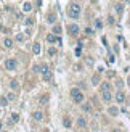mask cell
<instances>
[{"instance_id":"cell-17","label":"cell","mask_w":130,"mask_h":132,"mask_svg":"<svg viewBox=\"0 0 130 132\" xmlns=\"http://www.w3.org/2000/svg\"><path fill=\"white\" fill-rule=\"evenodd\" d=\"M10 87H11L13 90L18 89V81H16V79H11V81H10Z\"/></svg>"},{"instance_id":"cell-25","label":"cell","mask_w":130,"mask_h":132,"mask_svg":"<svg viewBox=\"0 0 130 132\" xmlns=\"http://www.w3.org/2000/svg\"><path fill=\"white\" fill-rule=\"evenodd\" d=\"M95 27H96V29H101V27H103V23L100 21V19H96V21H95Z\"/></svg>"},{"instance_id":"cell-8","label":"cell","mask_w":130,"mask_h":132,"mask_svg":"<svg viewBox=\"0 0 130 132\" xmlns=\"http://www.w3.org/2000/svg\"><path fill=\"white\" fill-rule=\"evenodd\" d=\"M116 100L119 101V103H122V101H125V94H124V92H120V90H119V92L116 94Z\"/></svg>"},{"instance_id":"cell-7","label":"cell","mask_w":130,"mask_h":132,"mask_svg":"<svg viewBox=\"0 0 130 132\" xmlns=\"http://www.w3.org/2000/svg\"><path fill=\"white\" fill-rule=\"evenodd\" d=\"M69 32H71V36H77V34H79V26H77V24H71Z\"/></svg>"},{"instance_id":"cell-31","label":"cell","mask_w":130,"mask_h":132,"mask_svg":"<svg viewBox=\"0 0 130 132\" xmlns=\"http://www.w3.org/2000/svg\"><path fill=\"white\" fill-rule=\"evenodd\" d=\"M32 71H34V73H39V71H40V66H34Z\"/></svg>"},{"instance_id":"cell-22","label":"cell","mask_w":130,"mask_h":132,"mask_svg":"<svg viewBox=\"0 0 130 132\" xmlns=\"http://www.w3.org/2000/svg\"><path fill=\"white\" fill-rule=\"evenodd\" d=\"M11 121H13V122L19 121V114H18V113H13V114H11Z\"/></svg>"},{"instance_id":"cell-12","label":"cell","mask_w":130,"mask_h":132,"mask_svg":"<svg viewBox=\"0 0 130 132\" xmlns=\"http://www.w3.org/2000/svg\"><path fill=\"white\" fill-rule=\"evenodd\" d=\"M31 8H32V5H31V2H26V3L23 5V11H24V13H27V11H31Z\"/></svg>"},{"instance_id":"cell-11","label":"cell","mask_w":130,"mask_h":132,"mask_svg":"<svg viewBox=\"0 0 130 132\" xmlns=\"http://www.w3.org/2000/svg\"><path fill=\"white\" fill-rule=\"evenodd\" d=\"M32 53H34V55H39V53H40V44L35 42L32 45Z\"/></svg>"},{"instance_id":"cell-34","label":"cell","mask_w":130,"mask_h":132,"mask_svg":"<svg viewBox=\"0 0 130 132\" xmlns=\"http://www.w3.org/2000/svg\"><path fill=\"white\" fill-rule=\"evenodd\" d=\"M8 100H15V95L13 94H8Z\"/></svg>"},{"instance_id":"cell-21","label":"cell","mask_w":130,"mask_h":132,"mask_svg":"<svg viewBox=\"0 0 130 132\" xmlns=\"http://www.w3.org/2000/svg\"><path fill=\"white\" fill-rule=\"evenodd\" d=\"M92 82H93L95 85H96V84H100V76H98V74H95V76L92 77Z\"/></svg>"},{"instance_id":"cell-18","label":"cell","mask_w":130,"mask_h":132,"mask_svg":"<svg viewBox=\"0 0 130 132\" xmlns=\"http://www.w3.org/2000/svg\"><path fill=\"white\" fill-rule=\"evenodd\" d=\"M82 110L87 111V113H90V111H92V105H90V103H85V105L82 106Z\"/></svg>"},{"instance_id":"cell-29","label":"cell","mask_w":130,"mask_h":132,"mask_svg":"<svg viewBox=\"0 0 130 132\" xmlns=\"http://www.w3.org/2000/svg\"><path fill=\"white\" fill-rule=\"evenodd\" d=\"M26 24H27V26H32V24H34V19H27Z\"/></svg>"},{"instance_id":"cell-40","label":"cell","mask_w":130,"mask_h":132,"mask_svg":"<svg viewBox=\"0 0 130 132\" xmlns=\"http://www.w3.org/2000/svg\"><path fill=\"white\" fill-rule=\"evenodd\" d=\"M0 29H2V23H0Z\"/></svg>"},{"instance_id":"cell-20","label":"cell","mask_w":130,"mask_h":132,"mask_svg":"<svg viewBox=\"0 0 130 132\" xmlns=\"http://www.w3.org/2000/svg\"><path fill=\"white\" fill-rule=\"evenodd\" d=\"M47 19H48V23H55V21H56V16H55L53 13H50V15L47 16Z\"/></svg>"},{"instance_id":"cell-14","label":"cell","mask_w":130,"mask_h":132,"mask_svg":"<svg viewBox=\"0 0 130 132\" xmlns=\"http://www.w3.org/2000/svg\"><path fill=\"white\" fill-rule=\"evenodd\" d=\"M3 45H5L6 48H11L13 47V40H11V39H5V40H3Z\"/></svg>"},{"instance_id":"cell-37","label":"cell","mask_w":130,"mask_h":132,"mask_svg":"<svg viewBox=\"0 0 130 132\" xmlns=\"http://www.w3.org/2000/svg\"><path fill=\"white\" fill-rule=\"evenodd\" d=\"M127 82H129V87H130V77H129V81H127Z\"/></svg>"},{"instance_id":"cell-6","label":"cell","mask_w":130,"mask_h":132,"mask_svg":"<svg viewBox=\"0 0 130 132\" xmlns=\"http://www.w3.org/2000/svg\"><path fill=\"white\" fill-rule=\"evenodd\" d=\"M32 118L35 119V121H43V113H42V111H34Z\"/></svg>"},{"instance_id":"cell-1","label":"cell","mask_w":130,"mask_h":132,"mask_svg":"<svg viewBox=\"0 0 130 132\" xmlns=\"http://www.w3.org/2000/svg\"><path fill=\"white\" fill-rule=\"evenodd\" d=\"M71 97H72L74 103H82V101H84V94H82V92L77 89V87L71 89Z\"/></svg>"},{"instance_id":"cell-13","label":"cell","mask_w":130,"mask_h":132,"mask_svg":"<svg viewBox=\"0 0 130 132\" xmlns=\"http://www.w3.org/2000/svg\"><path fill=\"white\" fill-rule=\"evenodd\" d=\"M63 126H64V127H71V126H72V122H71V118L66 116L64 119H63Z\"/></svg>"},{"instance_id":"cell-26","label":"cell","mask_w":130,"mask_h":132,"mask_svg":"<svg viewBox=\"0 0 130 132\" xmlns=\"http://www.w3.org/2000/svg\"><path fill=\"white\" fill-rule=\"evenodd\" d=\"M0 105H8V98H5V97H2V98H0Z\"/></svg>"},{"instance_id":"cell-39","label":"cell","mask_w":130,"mask_h":132,"mask_svg":"<svg viewBox=\"0 0 130 132\" xmlns=\"http://www.w3.org/2000/svg\"><path fill=\"white\" fill-rule=\"evenodd\" d=\"M113 132H120V131H117V129H116V131H113Z\"/></svg>"},{"instance_id":"cell-41","label":"cell","mask_w":130,"mask_h":132,"mask_svg":"<svg viewBox=\"0 0 130 132\" xmlns=\"http://www.w3.org/2000/svg\"><path fill=\"white\" fill-rule=\"evenodd\" d=\"M0 132H6V131H0Z\"/></svg>"},{"instance_id":"cell-35","label":"cell","mask_w":130,"mask_h":132,"mask_svg":"<svg viewBox=\"0 0 130 132\" xmlns=\"http://www.w3.org/2000/svg\"><path fill=\"white\" fill-rule=\"evenodd\" d=\"M47 100H48V97H40V101H42V103L43 101H47Z\"/></svg>"},{"instance_id":"cell-32","label":"cell","mask_w":130,"mask_h":132,"mask_svg":"<svg viewBox=\"0 0 130 132\" xmlns=\"http://www.w3.org/2000/svg\"><path fill=\"white\" fill-rule=\"evenodd\" d=\"M108 21H109V24H114V18H113V16H109Z\"/></svg>"},{"instance_id":"cell-4","label":"cell","mask_w":130,"mask_h":132,"mask_svg":"<svg viewBox=\"0 0 130 132\" xmlns=\"http://www.w3.org/2000/svg\"><path fill=\"white\" fill-rule=\"evenodd\" d=\"M18 68V61L13 58H8L5 60V69H8V71H15V69Z\"/></svg>"},{"instance_id":"cell-27","label":"cell","mask_w":130,"mask_h":132,"mask_svg":"<svg viewBox=\"0 0 130 132\" xmlns=\"http://www.w3.org/2000/svg\"><path fill=\"white\" fill-rule=\"evenodd\" d=\"M48 55H51V57H53V55H56V48H48Z\"/></svg>"},{"instance_id":"cell-2","label":"cell","mask_w":130,"mask_h":132,"mask_svg":"<svg viewBox=\"0 0 130 132\" xmlns=\"http://www.w3.org/2000/svg\"><path fill=\"white\" fill-rule=\"evenodd\" d=\"M68 13H69L71 18H79V16H80V5H77V3H71L69 8H68Z\"/></svg>"},{"instance_id":"cell-33","label":"cell","mask_w":130,"mask_h":132,"mask_svg":"<svg viewBox=\"0 0 130 132\" xmlns=\"http://www.w3.org/2000/svg\"><path fill=\"white\" fill-rule=\"evenodd\" d=\"M76 55H77V57H80V47L76 48Z\"/></svg>"},{"instance_id":"cell-5","label":"cell","mask_w":130,"mask_h":132,"mask_svg":"<svg viewBox=\"0 0 130 132\" xmlns=\"http://www.w3.org/2000/svg\"><path fill=\"white\" fill-rule=\"evenodd\" d=\"M100 90H101V94H103V92H109V90H111V84H109V82H101V84H100Z\"/></svg>"},{"instance_id":"cell-36","label":"cell","mask_w":130,"mask_h":132,"mask_svg":"<svg viewBox=\"0 0 130 132\" xmlns=\"http://www.w3.org/2000/svg\"><path fill=\"white\" fill-rule=\"evenodd\" d=\"M56 44H60V45H61V37L60 36H56Z\"/></svg>"},{"instance_id":"cell-24","label":"cell","mask_w":130,"mask_h":132,"mask_svg":"<svg viewBox=\"0 0 130 132\" xmlns=\"http://www.w3.org/2000/svg\"><path fill=\"white\" fill-rule=\"evenodd\" d=\"M24 39H26V36H24V34H18V36H16V40H18V42H23Z\"/></svg>"},{"instance_id":"cell-16","label":"cell","mask_w":130,"mask_h":132,"mask_svg":"<svg viewBox=\"0 0 130 132\" xmlns=\"http://www.w3.org/2000/svg\"><path fill=\"white\" fill-rule=\"evenodd\" d=\"M77 124H79V127H85L87 126V122H85L84 118H79V119H77Z\"/></svg>"},{"instance_id":"cell-23","label":"cell","mask_w":130,"mask_h":132,"mask_svg":"<svg viewBox=\"0 0 130 132\" xmlns=\"http://www.w3.org/2000/svg\"><path fill=\"white\" fill-rule=\"evenodd\" d=\"M116 11H117V13H122V11H124V6H122V3H117V5H116Z\"/></svg>"},{"instance_id":"cell-19","label":"cell","mask_w":130,"mask_h":132,"mask_svg":"<svg viewBox=\"0 0 130 132\" xmlns=\"http://www.w3.org/2000/svg\"><path fill=\"white\" fill-rule=\"evenodd\" d=\"M47 40H48V42H56V36H55V34H48V36H47Z\"/></svg>"},{"instance_id":"cell-38","label":"cell","mask_w":130,"mask_h":132,"mask_svg":"<svg viewBox=\"0 0 130 132\" xmlns=\"http://www.w3.org/2000/svg\"><path fill=\"white\" fill-rule=\"evenodd\" d=\"M2 126H3V124H2V121H0V129H2Z\"/></svg>"},{"instance_id":"cell-10","label":"cell","mask_w":130,"mask_h":132,"mask_svg":"<svg viewBox=\"0 0 130 132\" xmlns=\"http://www.w3.org/2000/svg\"><path fill=\"white\" fill-rule=\"evenodd\" d=\"M108 111H109V114H111V116H117V114H119V110H117V106H111Z\"/></svg>"},{"instance_id":"cell-9","label":"cell","mask_w":130,"mask_h":132,"mask_svg":"<svg viewBox=\"0 0 130 132\" xmlns=\"http://www.w3.org/2000/svg\"><path fill=\"white\" fill-rule=\"evenodd\" d=\"M101 97H103L104 101H111V100H113V94H111V92H103Z\"/></svg>"},{"instance_id":"cell-3","label":"cell","mask_w":130,"mask_h":132,"mask_svg":"<svg viewBox=\"0 0 130 132\" xmlns=\"http://www.w3.org/2000/svg\"><path fill=\"white\" fill-rule=\"evenodd\" d=\"M40 71H42L43 81H51L53 73H51V69H48V66H47V64H42V66H40Z\"/></svg>"},{"instance_id":"cell-15","label":"cell","mask_w":130,"mask_h":132,"mask_svg":"<svg viewBox=\"0 0 130 132\" xmlns=\"http://www.w3.org/2000/svg\"><path fill=\"white\" fill-rule=\"evenodd\" d=\"M53 34H55V36H60V34H61V26H60V24H56V26L53 27Z\"/></svg>"},{"instance_id":"cell-28","label":"cell","mask_w":130,"mask_h":132,"mask_svg":"<svg viewBox=\"0 0 130 132\" xmlns=\"http://www.w3.org/2000/svg\"><path fill=\"white\" fill-rule=\"evenodd\" d=\"M116 85H117L119 89H122V87H124V81H117V82H116Z\"/></svg>"},{"instance_id":"cell-30","label":"cell","mask_w":130,"mask_h":132,"mask_svg":"<svg viewBox=\"0 0 130 132\" xmlns=\"http://www.w3.org/2000/svg\"><path fill=\"white\" fill-rule=\"evenodd\" d=\"M85 34H93V29H90V27H87V29H85Z\"/></svg>"}]
</instances>
